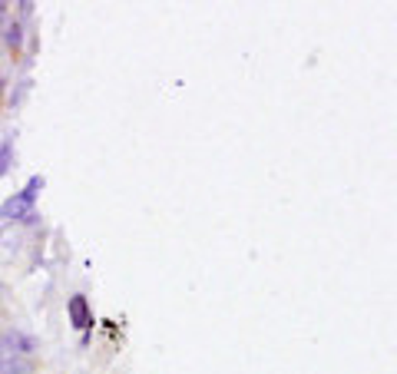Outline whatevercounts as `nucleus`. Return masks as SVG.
<instances>
[{
    "label": "nucleus",
    "instance_id": "1",
    "mask_svg": "<svg viewBox=\"0 0 397 374\" xmlns=\"http://www.w3.org/2000/svg\"><path fill=\"white\" fill-rule=\"evenodd\" d=\"M44 186V179H30V186L24 189V193L17 195V199H10L3 209H0V219H24V215H30V206H33V195H37V189Z\"/></svg>",
    "mask_w": 397,
    "mask_h": 374
},
{
    "label": "nucleus",
    "instance_id": "2",
    "mask_svg": "<svg viewBox=\"0 0 397 374\" xmlns=\"http://www.w3.org/2000/svg\"><path fill=\"white\" fill-rule=\"evenodd\" d=\"M70 318H73L77 328H90L93 325V314H90V308H86V299H83V295H77V299L70 301Z\"/></svg>",
    "mask_w": 397,
    "mask_h": 374
},
{
    "label": "nucleus",
    "instance_id": "3",
    "mask_svg": "<svg viewBox=\"0 0 397 374\" xmlns=\"http://www.w3.org/2000/svg\"><path fill=\"white\" fill-rule=\"evenodd\" d=\"M0 24H3V7H0Z\"/></svg>",
    "mask_w": 397,
    "mask_h": 374
}]
</instances>
